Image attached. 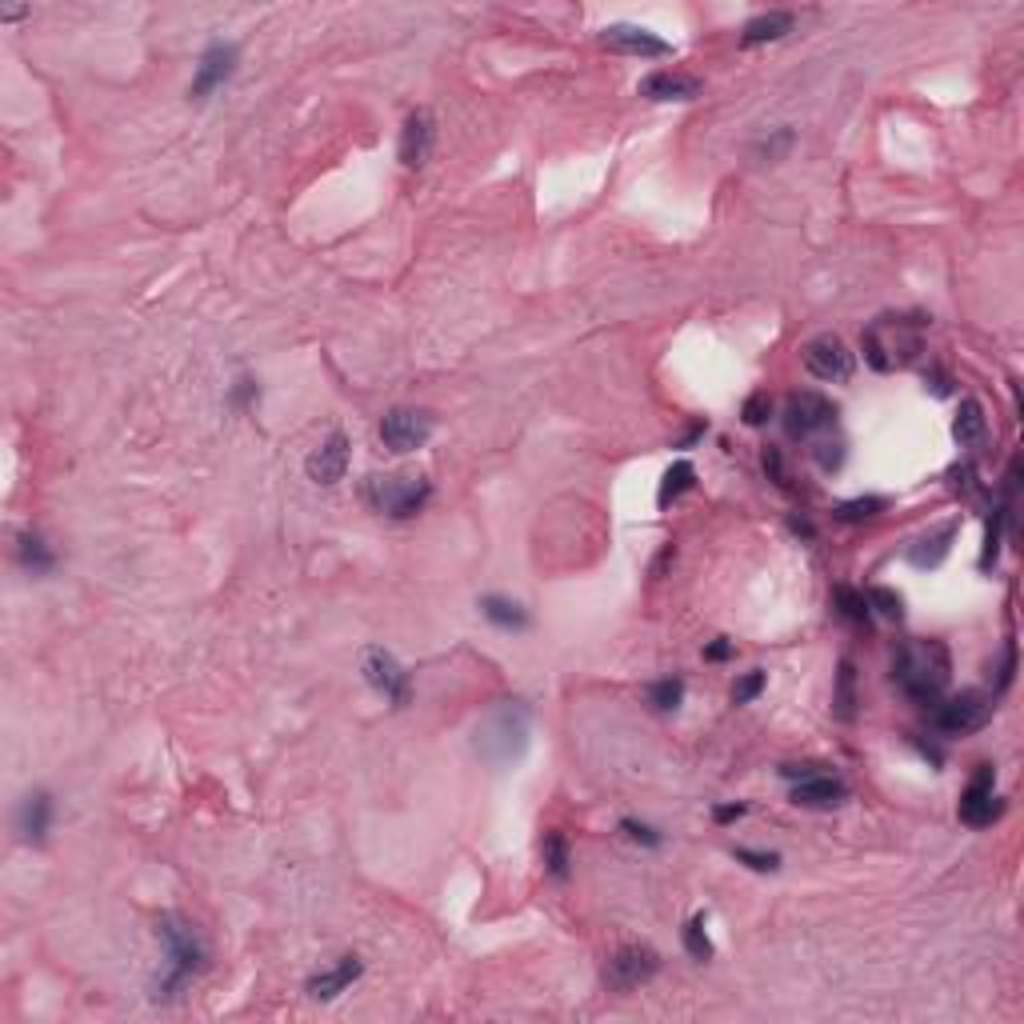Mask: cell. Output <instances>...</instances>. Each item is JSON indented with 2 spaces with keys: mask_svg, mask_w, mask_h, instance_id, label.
<instances>
[{
  "mask_svg": "<svg viewBox=\"0 0 1024 1024\" xmlns=\"http://www.w3.org/2000/svg\"><path fill=\"white\" fill-rule=\"evenodd\" d=\"M996 712V692H980V688H964L960 696L936 700L932 704V724L944 736H968L980 732Z\"/></svg>",
  "mask_w": 1024,
  "mask_h": 1024,
  "instance_id": "8992f818",
  "label": "cell"
},
{
  "mask_svg": "<svg viewBox=\"0 0 1024 1024\" xmlns=\"http://www.w3.org/2000/svg\"><path fill=\"white\" fill-rule=\"evenodd\" d=\"M1012 672H1016V644L1008 640V644H1004V656H1000V664H996V692H1004V688L1012 684Z\"/></svg>",
  "mask_w": 1024,
  "mask_h": 1024,
  "instance_id": "b9f144b4",
  "label": "cell"
},
{
  "mask_svg": "<svg viewBox=\"0 0 1024 1024\" xmlns=\"http://www.w3.org/2000/svg\"><path fill=\"white\" fill-rule=\"evenodd\" d=\"M660 972V956L648 948V944H624L608 956L604 964V984L612 992H632L640 984H648L652 976Z\"/></svg>",
  "mask_w": 1024,
  "mask_h": 1024,
  "instance_id": "9c48e42d",
  "label": "cell"
},
{
  "mask_svg": "<svg viewBox=\"0 0 1024 1024\" xmlns=\"http://www.w3.org/2000/svg\"><path fill=\"white\" fill-rule=\"evenodd\" d=\"M812 456H816V464L824 468V472H836L840 464H844V440H816V448H812Z\"/></svg>",
  "mask_w": 1024,
  "mask_h": 1024,
  "instance_id": "f35d334b",
  "label": "cell"
},
{
  "mask_svg": "<svg viewBox=\"0 0 1024 1024\" xmlns=\"http://www.w3.org/2000/svg\"><path fill=\"white\" fill-rule=\"evenodd\" d=\"M24 12H28V8H12V4H8V8H0V16H4V20H20Z\"/></svg>",
  "mask_w": 1024,
  "mask_h": 1024,
  "instance_id": "c3c4849f",
  "label": "cell"
},
{
  "mask_svg": "<svg viewBox=\"0 0 1024 1024\" xmlns=\"http://www.w3.org/2000/svg\"><path fill=\"white\" fill-rule=\"evenodd\" d=\"M1004 516H1008V496H1004V504H996V508H992L988 536H984V552H980V568H992V564H996V552H1000V524H1004Z\"/></svg>",
  "mask_w": 1024,
  "mask_h": 1024,
  "instance_id": "e575fe53",
  "label": "cell"
},
{
  "mask_svg": "<svg viewBox=\"0 0 1024 1024\" xmlns=\"http://www.w3.org/2000/svg\"><path fill=\"white\" fill-rule=\"evenodd\" d=\"M16 828H20V840L24 844H44L48 840V828H52V792L36 788L20 800V812H16Z\"/></svg>",
  "mask_w": 1024,
  "mask_h": 1024,
  "instance_id": "e0dca14e",
  "label": "cell"
},
{
  "mask_svg": "<svg viewBox=\"0 0 1024 1024\" xmlns=\"http://www.w3.org/2000/svg\"><path fill=\"white\" fill-rule=\"evenodd\" d=\"M528 736H532V708L524 700H496L472 732V752L488 768H508L528 752Z\"/></svg>",
  "mask_w": 1024,
  "mask_h": 1024,
  "instance_id": "7a4b0ae2",
  "label": "cell"
},
{
  "mask_svg": "<svg viewBox=\"0 0 1024 1024\" xmlns=\"http://www.w3.org/2000/svg\"><path fill=\"white\" fill-rule=\"evenodd\" d=\"M844 800H848V784L840 776H828V772L792 784V804L796 808H836Z\"/></svg>",
  "mask_w": 1024,
  "mask_h": 1024,
  "instance_id": "ffe728a7",
  "label": "cell"
},
{
  "mask_svg": "<svg viewBox=\"0 0 1024 1024\" xmlns=\"http://www.w3.org/2000/svg\"><path fill=\"white\" fill-rule=\"evenodd\" d=\"M732 856L740 864H748L752 872H776L780 868V856L776 852H756V848H732Z\"/></svg>",
  "mask_w": 1024,
  "mask_h": 1024,
  "instance_id": "74e56055",
  "label": "cell"
},
{
  "mask_svg": "<svg viewBox=\"0 0 1024 1024\" xmlns=\"http://www.w3.org/2000/svg\"><path fill=\"white\" fill-rule=\"evenodd\" d=\"M16 556H20V564H24L32 576L52 572V564H56V556H52V548L44 544L40 532H20V536H16Z\"/></svg>",
  "mask_w": 1024,
  "mask_h": 1024,
  "instance_id": "cb8c5ba5",
  "label": "cell"
},
{
  "mask_svg": "<svg viewBox=\"0 0 1024 1024\" xmlns=\"http://www.w3.org/2000/svg\"><path fill=\"white\" fill-rule=\"evenodd\" d=\"M764 472H768V480H776L780 488H788V472H784L780 448H764Z\"/></svg>",
  "mask_w": 1024,
  "mask_h": 1024,
  "instance_id": "7bdbcfd3",
  "label": "cell"
},
{
  "mask_svg": "<svg viewBox=\"0 0 1024 1024\" xmlns=\"http://www.w3.org/2000/svg\"><path fill=\"white\" fill-rule=\"evenodd\" d=\"M480 616L488 624L504 628V632H524L528 628V612L508 596H480Z\"/></svg>",
  "mask_w": 1024,
  "mask_h": 1024,
  "instance_id": "603a6c76",
  "label": "cell"
},
{
  "mask_svg": "<svg viewBox=\"0 0 1024 1024\" xmlns=\"http://www.w3.org/2000/svg\"><path fill=\"white\" fill-rule=\"evenodd\" d=\"M860 348H864V360H868L876 372H888V368L908 364V360L920 352V336L908 328V320L880 316V320L860 336Z\"/></svg>",
  "mask_w": 1024,
  "mask_h": 1024,
  "instance_id": "5b68a950",
  "label": "cell"
},
{
  "mask_svg": "<svg viewBox=\"0 0 1024 1024\" xmlns=\"http://www.w3.org/2000/svg\"><path fill=\"white\" fill-rule=\"evenodd\" d=\"M884 508H888L884 496H856V500L836 504V508H832V520H840V524H864V520L880 516Z\"/></svg>",
  "mask_w": 1024,
  "mask_h": 1024,
  "instance_id": "f546056e",
  "label": "cell"
},
{
  "mask_svg": "<svg viewBox=\"0 0 1024 1024\" xmlns=\"http://www.w3.org/2000/svg\"><path fill=\"white\" fill-rule=\"evenodd\" d=\"M648 700H652L660 712H676L680 700H684V680H680V676H664V680L648 684Z\"/></svg>",
  "mask_w": 1024,
  "mask_h": 1024,
  "instance_id": "1f68e13d",
  "label": "cell"
},
{
  "mask_svg": "<svg viewBox=\"0 0 1024 1024\" xmlns=\"http://www.w3.org/2000/svg\"><path fill=\"white\" fill-rule=\"evenodd\" d=\"M804 368L816 376V380H828V384H840L852 376V352L844 348L840 336L824 332L816 340L804 344Z\"/></svg>",
  "mask_w": 1024,
  "mask_h": 1024,
  "instance_id": "4fadbf2b",
  "label": "cell"
},
{
  "mask_svg": "<svg viewBox=\"0 0 1024 1024\" xmlns=\"http://www.w3.org/2000/svg\"><path fill=\"white\" fill-rule=\"evenodd\" d=\"M792 24H796V16H792V12H784V8L760 12V16H752V20L744 24V32H740V44H744V48H756V44L780 40L784 32H792Z\"/></svg>",
  "mask_w": 1024,
  "mask_h": 1024,
  "instance_id": "7402d4cb",
  "label": "cell"
},
{
  "mask_svg": "<svg viewBox=\"0 0 1024 1024\" xmlns=\"http://www.w3.org/2000/svg\"><path fill=\"white\" fill-rule=\"evenodd\" d=\"M700 76H688V72H672V68H660V72H648L640 80V96L648 100H696L700 96Z\"/></svg>",
  "mask_w": 1024,
  "mask_h": 1024,
  "instance_id": "d6986e66",
  "label": "cell"
},
{
  "mask_svg": "<svg viewBox=\"0 0 1024 1024\" xmlns=\"http://www.w3.org/2000/svg\"><path fill=\"white\" fill-rule=\"evenodd\" d=\"M788 524H792V532H800V536H812V524H808V520H796V516H792Z\"/></svg>",
  "mask_w": 1024,
  "mask_h": 1024,
  "instance_id": "7dc6e473",
  "label": "cell"
},
{
  "mask_svg": "<svg viewBox=\"0 0 1024 1024\" xmlns=\"http://www.w3.org/2000/svg\"><path fill=\"white\" fill-rule=\"evenodd\" d=\"M432 416L424 408H388L380 420V440L388 452H416L432 436Z\"/></svg>",
  "mask_w": 1024,
  "mask_h": 1024,
  "instance_id": "8fae6325",
  "label": "cell"
},
{
  "mask_svg": "<svg viewBox=\"0 0 1024 1024\" xmlns=\"http://www.w3.org/2000/svg\"><path fill=\"white\" fill-rule=\"evenodd\" d=\"M228 400H232V408H252V404L260 400V384H256L252 376H236V384H232Z\"/></svg>",
  "mask_w": 1024,
  "mask_h": 1024,
  "instance_id": "60d3db41",
  "label": "cell"
},
{
  "mask_svg": "<svg viewBox=\"0 0 1024 1024\" xmlns=\"http://www.w3.org/2000/svg\"><path fill=\"white\" fill-rule=\"evenodd\" d=\"M836 424V404L820 392H792L784 404V432L792 440H812L816 432Z\"/></svg>",
  "mask_w": 1024,
  "mask_h": 1024,
  "instance_id": "30bf717a",
  "label": "cell"
},
{
  "mask_svg": "<svg viewBox=\"0 0 1024 1024\" xmlns=\"http://www.w3.org/2000/svg\"><path fill=\"white\" fill-rule=\"evenodd\" d=\"M732 652H736V644H732L728 636H716V640L704 648V660H728Z\"/></svg>",
  "mask_w": 1024,
  "mask_h": 1024,
  "instance_id": "f6af8a7d",
  "label": "cell"
},
{
  "mask_svg": "<svg viewBox=\"0 0 1024 1024\" xmlns=\"http://www.w3.org/2000/svg\"><path fill=\"white\" fill-rule=\"evenodd\" d=\"M832 712L836 720H856V668L852 660H840V672H836V688H832Z\"/></svg>",
  "mask_w": 1024,
  "mask_h": 1024,
  "instance_id": "4316f807",
  "label": "cell"
},
{
  "mask_svg": "<svg viewBox=\"0 0 1024 1024\" xmlns=\"http://www.w3.org/2000/svg\"><path fill=\"white\" fill-rule=\"evenodd\" d=\"M740 416H744V424H748V428H760V424L772 416V396H768L764 388H760V392H752V396L744 400Z\"/></svg>",
  "mask_w": 1024,
  "mask_h": 1024,
  "instance_id": "d590c367",
  "label": "cell"
},
{
  "mask_svg": "<svg viewBox=\"0 0 1024 1024\" xmlns=\"http://www.w3.org/2000/svg\"><path fill=\"white\" fill-rule=\"evenodd\" d=\"M832 604H836V616H840L844 624H852V628H868V616H872V608H868L864 592H856V588L840 584V588L832 592Z\"/></svg>",
  "mask_w": 1024,
  "mask_h": 1024,
  "instance_id": "83f0119b",
  "label": "cell"
},
{
  "mask_svg": "<svg viewBox=\"0 0 1024 1024\" xmlns=\"http://www.w3.org/2000/svg\"><path fill=\"white\" fill-rule=\"evenodd\" d=\"M360 672H364V680H368L372 692H380V696L392 700L396 708L408 704V696H412V676H408V668H404L388 648H376V644L364 648Z\"/></svg>",
  "mask_w": 1024,
  "mask_h": 1024,
  "instance_id": "52a82bcc",
  "label": "cell"
},
{
  "mask_svg": "<svg viewBox=\"0 0 1024 1024\" xmlns=\"http://www.w3.org/2000/svg\"><path fill=\"white\" fill-rule=\"evenodd\" d=\"M864 600H868V608L880 612L884 620H904V600H900V592H892V588H884V584H872V588L864 592Z\"/></svg>",
  "mask_w": 1024,
  "mask_h": 1024,
  "instance_id": "4dcf8cb0",
  "label": "cell"
},
{
  "mask_svg": "<svg viewBox=\"0 0 1024 1024\" xmlns=\"http://www.w3.org/2000/svg\"><path fill=\"white\" fill-rule=\"evenodd\" d=\"M956 532H960V520H948V524H940L936 532H924L920 540L908 544V564H916V568H936V564H944V556L952 552Z\"/></svg>",
  "mask_w": 1024,
  "mask_h": 1024,
  "instance_id": "44dd1931",
  "label": "cell"
},
{
  "mask_svg": "<svg viewBox=\"0 0 1024 1024\" xmlns=\"http://www.w3.org/2000/svg\"><path fill=\"white\" fill-rule=\"evenodd\" d=\"M764 672L760 668H752V672H744L736 684H732V704H748V700H756L760 696V688H764Z\"/></svg>",
  "mask_w": 1024,
  "mask_h": 1024,
  "instance_id": "8d00e7d4",
  "label": "cell"
},
{
  "mask_svg": "<svg viewBox=\"0 0 1024 1024\" xmlns=\"http://www.w3.org/2000/svg\"><path fill=\"white\" fill-rule=\"evenodd\" d=\"M620 832H624L628 840L644 844V848H660V840H664L656 828H648V824H640V820H632V816H624V820H620Z\"/></svg>",
  "mask_w": 1024,
  "mask_h": 1024,
  "instance_id": "ab89813d",
  "label": "cell"
},
{
  "mask_svg": "<svg viewBox=\"0 0 1024 1024\" xmlns=\"http://www.w3.org/2000/svg\"><path fill=\"white\" fill-rule=\"evenodd\" d=\"M540 856H544V868L552 880H568V864H572V852H568V836L560 828H548L544 840H540Z\"/></svg>",
  "mask_w": 1024,
  "mask_h": 1024,
  "instance_id": "d4e9b609",
  "label": "cell"
},
{
  "mask_svg": "<svg viewBox=\"0 0 1024 1024\" xmlns=\"http://www.w3.org/2000/svg\"><path fill=\"white\" fill-rule=\"evenodd\" d=\"M692 484H696V468H692L688 460H676V464H672V468L664 472V480H660L656 504H660V508H668V504H672V500H676L680 492H688Z\"/></svg>",
  "mask_w": 1024,
  "mask_h": 1024,
  "instance_id": "f1b7e54d",
  "label": "cell"
},
{
  "mask_svg": "<svg viewBox=\"0 0 1024 1024\" xmlns=\"http://www.w3.org/2000/svg\"><path fill=\"white\" fill-rule=\"evenodd\" d=\"M992 788H996V768H992V764H976L968 788L960 792V808H956L960 824H968V828H988L992 820L1004 816V800H1000Z\"/></svg>",
  "mask_w": 1024,
  "mask_h": 1024,
  "instance_id": "ba28073f",
  "label": "cell"
},
{
  "mask_svg": "<svg viewBox=\"0 0 1024 1024\" xmlns=\"http://www.w3.org/2000/svg\"><path fill=\"white\" fill-rule=\"evenodd\" d=\"M952 680V656L948 644L928 636V640H908L900 644L892 660V684L920 708H932Z\"/></svg>",
  "mask_w": 1024,
  "mask_h": 1024,
  "instance_id": "6da1fadb",
  "label": "cell"
},
{
  "mask_svg": "<svg viewBox=\"0 0 1024 1024\" xmlns=\"http://www.w3.org/2000/svg\"><path fill=\"white\" fill-rule=\"evenodd\" d=\"M684 952L692 956V960H712V940H708V932H704V916L696 912L688 924H684Z\"/></svg>",
  "mask_w": 1024,
  "mask_h": 1024,
  "instance_id": "d6a6232c",
  "label": "cell"
},
{
  "mask_svg": "<svg viewBox=\"0 0 1024 1024\" xmlns=\"http://www.w3.org/2000/svg\"><path fill=\"white\" fill-rule=\"evenodd\" d=\"M600 44L620 56H672V44L640 24H608L600 28Z\"/></svg>",
  "mask_w": 1024,
  "mask_h": 1024,
  "instance_id": "5bb4252c",
  "label": "cell"
},
{
  "mask_svg": "<svg viewBox=\"0 0 1024 1024\" xmlns=\"http://www.w3.org/2000/svg\"><path fill=\"white\" fill-rule=\"evenodd\" d=\"M712 816H716V824H732V820H740V816H744V804H720Z\"/></svg>",
  "mask_w": 1024,
  "mask_h": 1024,
  "instance_id": "bcb514c9",
  "label": "cell"
},
{
  "mask_svg": "<svg viewBox=\"0 0 1024 1024\" xmlns=\"http://www.w3.org/2000/svg\"><path fill=\"white\" fill-rule=\"evenodd\" d=\"M156 936H160V944H164L168 968H164V980H156V992H152V996H156V1000H168V996H176L192 976L204 972L208 952H204V940H200L196 924H192L188 916H180V912H160V916H156Z\"/></svg>",
  "mask_w": 1024,
  "mask_h": 1024,
  "instance_id": "3957f363",
  "label": "cell"
},
{
  "mask_svg": "<svg viewBox=\"0 0 1024 1024\" xmlns=\"http://www.w3.org/2000/svg\"><path fill=\"white\" fill-rule=\"evenodd\" d=\"M432 140H436V120L428 108L408 112L404 128H400V164L404 168H424L432 156Z\"/></svg>",
  "mask_w": 1024,
  "mask_h": 1024,
  "instance_id": "9a60e30c",
  "label": "cell"
},
{
  "mask_svg": "<svg viewBox=\"0 0 1024 1024\" xmlns=\"http://www.w3.org/2000/svg\"><path fill=\"white\" fill-rule=\"evenodd\" d=\"M432 496L428 476L420 472H388V476H368L364 480V500L372 512L392 516V520H408L416 516Z\"/></svg>",
  "mask_w": 1024,
  "mask_h": 1024,
  "instance_id": "277c9868",
  "label": "cell"
},
{
  "mask_svg": "<svg viewBox=\"0 0 1024 1024\" xmlns=\"http://www.w3.org/2000/svg\"><path fill=\"white\" fill-rule=\"evenodd\" d=\"M236 44H224V40H212L204 52H200V64H196V76L188 84V100H208L232 72H236Z\"/></svg>",
  "mask_w": 1024,
  "mask_h": 1024,
  "instance_id": "7c38bea8",
  "label": "cell"
},
{
  "mask_svg": "<svg viewBox=\"0 0 1024 1024\" xmlns=\"http://www.w3.org/2000/svg\"><path fill=\"white\" fill-rule=\"evenodd\" d=\"M824 764H780V776L784 780H808V776H820Z\"/></svg>",
  "mask_w": 1024,
  "mask_h": 1024,
  "instance_id": "ee69618b",
  "label": "cell"
},
{
  "mask_svg": "<svg viewBox=\"0 0 1024 1024\" xmlns=\"http://www.w3.org/2000/svg\"><path fill=\"white\" fill-rule=\"evenodd\" d=\"M788 148H792V128H776L772 136H764V140L752 148V156H756L760 164H776Z\"/></svg>",
  "mask_w": 1024,
  "mask_h": 1024,
  "instance_id": "836d02e7",
  "label": "cell"
},
{
  "mask_svg": "<svg viewBox=\"0 0 1024 1024\" xmlns=\"http://www.w3.org/2000/svg\"><path fill=\"white\" fill-rule=\"evenodd\" d=\"M344 468H348V436L344 432H332L320 448H312V456L304 460V472H308V480L312 484H336L340 476H344Z\"/></svg>",
  "mask_w": 1024,
  "mask_h": 1024,
  "instance_id": "2e32d148",
  "label": "cell"
},
{
  "mask_svg": "<svg viewBox=\"0 0 1024 1024\" xmlns=\"http://www.w3.org/2000/svg\"><path fill=\"white\" fill-rule=\"evenodd\" d=\"M984 408L976 404V400H960V412H956V424H952V436H956V444L960 448H972V444H980L984 440Z\"/></svg>",
  "mask_w": 1024,
  "mask_h": 1024,
  "instance_id": "484cf974",
  "label": "cell"
},
{
  "mask_svg": "<svg viewBox=\"0 0 1024 1024\" xmlns=\"http://www.w3.org/2000/svg\"><path fill=\"white\" fill-rule=\"evenodd\" d=\"M360 972H364V960H360L356 952H348V956H340L332 968H324V972L308 976L304 992H308L312 1000H336L352 980H360Z\"/></svg>",
  "mask_w": 1024,
  "mask_h": 1024,
  "instance_id": "ac0fdd59",
  "label": "cell"
}]
</instances>
